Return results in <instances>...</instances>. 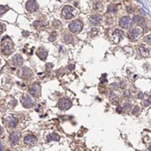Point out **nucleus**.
I'll return each instance as SVG.
<instances>
[{"label": "nucleus", "mask_w": 151, "mask_h": 151, "mask_svg": "<svg viewBox=\"0 0 151 151\" xmlns=\"http://www.w3.org/2000/svg\"><path fill=\"white\" fill-rule=\"evenodd\" d=\"M144 41L147 43V44H150V45H151V35H148V36L145 37Z\"/></svg>", "instance_id": "nucleus-26"}, {"label": "nucleus", "mask_w": 151, "mask_h": 151, "mask_svg": "<svg viewBox=\"0 0 151 151\" xmlns=\"http://www.w3.org/2000/svg\"><path fill=\"white\" fill-rule=\"evenodd\" d=\"M138 52H140V54L142 56H148V54H149V51H148V49H147V47H145L143 45L138 46Z\"/></svg>", "instance_id": "nucleus-18"}, {"label": "nucleus", "mask_w": 151, "mask_h": 151, "mask_svg": "<svg viewBox=\"0 0 151 151\" xmlns=\"http://www.w3.org/2000/svg\"><path fill=\"white\" fill-rule=\"evenodd\" d=\"M140 109L138 107H135V109H133V112L136 113V114H137V112H140Z\"/></svg>", "instance_id": "nucleus-28"}, {"label": "nucleus", "mask_w": 151, "mask_h": 151, "mask_svg": "<svg viewBox=\"0 0 151 151\" xmlns=\"http://www.w3.org/2000/svg\"><path fill=\"white\" fill-rule=\"evenodd\" d=\"M78 14L77 10L73 7H70V5H66L62 9V15H63L64 18L66 19H72L74 16H76Z\"/></svg>", "instance_id": "nucleus-2"}, {"label": "nucleus", "mask_w": 151, "mask_h": 151, "mask_svg": "<svg viewBox=\"0 0 151 151\" xmlns=\"http://www.w3.org/2000/svg\"><path fill=\"white\" fill-rule=\"evenodd\" d=\"M133 21H134L135 23H137V24H142V23H144V19H143L141 16H140V15H135L134 19H133Z\"/></svg>", "instance_id": "nucleus-20"}, {"label": "nucleus", "mask_w": 151, "mask_h": 151, "mask_svg": "<svg viewBox=\"0 0 151 151\" xmlns=\"http://www.w3.org/2000/svg\"><path fill=\"white\" fill-rule=\"evenodd\" d=\"M71 106H72V102L67 99H62L58 102V107L61 109H68L71 108Z\"/></svg>", "instance_id": "nucleus-6"}, {"label": "nucleus", "mask_w": 151, "mask_h": 151, "mask_svg": "<svg viewBox=\"0 0 151 151\" xmlns=\"http://www.w3.org/2000/svg\"><path fill=\"white\" fill-rule=\"evenodd\" d=\"M53 25H54V26L55 27V28H60L61 25H62V24L59 22L58 20H54V22H53Z\"/></svg>", "instance_id": "nucleus-25"}, {"label": "nucleus", "mask_w": 151, "mask_h": 151, "mask_svg": "<svg viewBox=\"0 0 151 151\" xmlns=\"http://www.w3.org/2000/svg\"><path fill=\"white\" fill-rule=\"evenodd\" d=\"M50 138L53 140H59V136L57 134H52L50 135Z\"/></svg>", "instance_id": "nucleus-27"}, {"label": "nucleus", "mask_w": 151, "mask_h": 151, "mask_svg": "<svg viewBox=\"0 0 151 151\" xmlns=\"http://www.w3.org/2000/svg\"><path fill=\"white\" fill-rule=\"evenodd\" d=\"M22 104L25 108H30L34 105V101H32V99L28 95H24L22 98Z\"/></svg>", "instance_id": "nucleus-9"}, {"label": "nucleus", "mask_w": 151, "mask_h": 151, "mask_svg": "<svg viewBox=\"0 0 151 151\" xmlns=\"http://www.w3.org/2000/svg\"><path fill=\"white\" fill-rule=\"evenodd\" d=\"M12 62H13L15 65L16 66H19L21 65V64L23 63V58L22 56H20L19 54H17V55L14 56L13 59H12Z\"/></svg>", "instance_id": "nucleus-15"}, {"label": "nucleus", "mask_w": 151, "mask_h": 151, "mask_svg": "<svg viewBox=\"0 0 151 151\" xmlns=\"http://www.w3.org/2000/svg\"><path fill=\"white\" fill-rule=\"evenodd\" d=\"M36 138L34 136V135H28L25 138L24 140V142L25 144L28 145V146H34V145L36 143Z\"/></svg>", "instance_id": "nucleus-11"}, {"label": "nucleus", "mask_w": 151, "mask_h": 151, "mask_svg": "<svg viewBox=\"0 0 151 151\" xmlns=\"http://www.w3.org/2000/svg\"><path fill=\"white\" fill-rule=\"evenodd\" d=\"M122 36H123V32L120 30H115L114 33H113V35H112L113 40H114L115 42H119Z\"/></svg>", "instance_id": "nucleus-17"}, {"label": "nucleus", "mask_w": 151, "mask_h": 151, "mask_svg": "<svg viewBox=\"0 0 151 151\" xmlns=\"http://www.w3.org/2000/svg\"><path fill=\"white\" fill-rule=\"evenodd\" d=\"M90 22L93 25H99L102 22V16L101 15H93L90 16Z\"/></svg>", "instance_id": "nucleus-7"}, {"label": "nucleus", "mask_w": 151, "mask_h": 151, "mask_svg": "<svg viewBox=\"0 0 151 151\" xmlns=\"http://www.w3.org/2000/svg\"><path fill=\"white\" fill-rule=\"evenodd\" d=\"M120 87L121 88H124V87H126V83H124V82H121V85H120Z\"/></svg>", "instance_id": "nucleus-30"}, {"label": "nucleus", "mask_w": 151, "mask_h": 151, "mask_svg": "<svg viewBox=\"0 0 151 151\" xmlns=\"http://www.w3.org/2000/svg\"><path fill=\"white\" fill-rule=\"evenodd\" d=\"M117 11V7L115 5H111L109 7V13H115V12Z\"/></svg>", "instance_id": "nucleus-22"}, {"label": "nucleus", "mask_w": 151, "mask_h": 151, "mask_svg": "<svg viewBox=\"0 0 151 151\" xmlns=\"http://www.w3.org/2000/svg\"><path fill=\"white\" fill-rule=\"evenodd\" d=\"M82 27H83V25L80 20H74L69 25L70 31L73 34H79L82 30Z\"/></svg>", "instance_id": "nucleus-3"}, {"label": "nucleus", "mask_w": 151, "mask_h": 151, "mask_svg": "<svg viewBox=\"0 0 151 151\" xmlns=\"http://www.w3.org/2000/svg\"><path fill=\"white\" fill-rule=\"evenodd\" d=\"M117 111H119V112H120V111H121V108H120V107L117 108Z\"/></svg>", "instance_id": "nucleus-32"}, {"label": "nucleus", "mask_w": 151, "mask_h": 151, "mask_svg": "<svg viewBox=\"0 0 151 151\" xmlns=\"http://www.w3.org/2000/svg\"><path fill=\"white\" fill-rule=\"evenodd\" d=\"M5 123H7L8 128L14 129L17 123V119L13 116H7V118H5Z\"/></svg>", "instance_id": "nucleus-8"}, {"label": "nucleus", "mask_w": 151, "mask_h": 151, "mask_svg": "<svg viewBox=\"0 0 151 151\" xmlns=\"http://www.w3.org/2000/svg\"><path fill=\"white\" fill-rule=\"evenodd\" d=\"M36 54L41 60H45L47 57V51L45 49L43 48V47H40V48L36 51Z\"/></svg>", "instance_id": "nucleus-13"}, {"label": "nucleus", "mask_w": 151, "mask_h": 151, "mask_svg": "<svg viewBox=\"0 0 151 151\" xmlns=\"http://www.w3.org/2000/svg\"><path fill=\"white\" fill-rule=\"evenodd\" d=\"M56 39V33H52L51 35L49 36V41H51V42H54V41H55Z\"/></svg>", "instance_id": "nucleus-24"}, {"label": "nucleus", "mask_w": 151, "mask_h": 151, "mask_svg": "<svg viewBox=\"0 0 151 151\" xmlns=\"http://www.w3.org/2000/svg\"><path fill=\"white\" fill-rule=\"evenodd\" d=\"M5 30V25H1V32Z\"/></svg>", "instance_id": "nucleus-31"}, {"label": "nucleus", "mask_w": 151, "mask_h": 151, "mask_svg": "<svg viewBox=\"0 0 151 151\" xmlns=\"http://www.w3.org/2000/svg\"><path fill=\"white\" fill-rule=\"evenodd\" d=\"M142 33H143V30H142V28H141V27H140V26L135 27V28H133L132 30L129 32V39H130V40L135 41V40H137V39H138V37L140 36Z\"/></svg>", "instance_id": "nucleus-4"}, {"label": "nucleus", "mask_w": 151, "mask_h": 151, "mask_svg": "<svg viewBox=\"0 0 151 151\" xmlns=\"http://www.w3.org/2000/svg\"><path fill=\"white\" fill-rule=\"evenodd\" d=\"M72 41H74V39H73V36H72V34H67L64 35V42H65V43L70 44V43H72Z\"/></svg>", "instance_id": "nucleus-19"}, {"label": "nucleus", "mask_w": 151, "mask_h": 151, "mask_svg": "<svg viewBox=\"0 0 151 151\" xmlns=\"http://www.w3.org/2000/svg\"><path fill=\"white\" fill-rule=\"evenodd\" d=\"M103 7L102 4L101 3V2L99 1H96L95 3H94V8L96 9V10H101Z\"/></svg>", "instance_id": "nucleus-21"}, {"label": "nucleus", "mask_w": 151, "mask_h": 151, "mask_svg": "<svg viewBox=\"0 0 151 151\" xmlns=\"http://www.w3.org/2000/svg\"><path fill=\"white\" fill-rule=\"evenodd\" d=\"M19 138H20V135L17 132L12 133L10 137H9V140H10V141L12 142V145H15V143L19 140Z\"/></svg>", "instance_id": "nucleus-16"}, {"label": "nucleus", "mask_w": 151, "mask_h": 151, "mask_svg": "<svg viewBox=\"0 0 151 151\" xmlns=\"http://www.w3.org/2000/svg\"><path fill=\"white\" fill-rule=\"evenodd\" d=\"M25 35H28V33H27V32H25Z\"/></svg>", "instance_id": "nucleus-33"}, {"label": "nucleus", "mask_w": 151, "mask_h": 151, "mask_svg": "<svg viewBox=\"0 0 151 151\" xmlns=\"http://www.w3.org/2000/svg\"><path fill=\"white\" fill-rule=\"evenodd\" d=\"M37 8H38V5L34 0H30V1H28L26 3V9L28 11L34 12L37 10Z\"/></svg>", "instance_id": "nucleus-12"}, {"label": "nucleus", "mask_w": 151, "mask_h": 151, "mask_svg": "<svg viewBox=\"0 0 151 151\" xmlns=\"http://www.w3.org/2000/svg\"><path fill=\"white\" fill-rule=\"evenodd\" d=\"M31 75H32V72L29 69H27V68H24V69L21 70L20 76L23 79H28Z\"/></svg>", "instance_id": "nucleus-14"}, {"label": "nucleus", "mask_w": 151, "mask_h": 151, "mask_svg": "<svg viewBox=\"0 0 151 151\" xmlns=\"http://www.w3.org/2000/svg\"><path fill=\"white\" fill-rule=\"evenodd\" d=\"M13 42L9 37H5L2 39L1 42V50L2 53L5 55H9L12 52H13Z\"/></svg>", "instance_id": "nucleus-1"}, {"label": "nucleus", "mask_w": 151, "mask_h": 151, "mask_svg": "<svg viewBox=\"0 0 151 151\" xmlns=\"http://www.w3.org/2000/svg\"><path fill=\"white\" fill-rule=\"evenodd\" d=\"M133 22H134L133 19L130 18L129 16H124L119 21V25L121 27H123V28H129V27H130L132 25Z\"/></svg>", "instance_id": "nucleus-5"}, {"label": "nucleus", "mask_w": 151, "mask_h": 151, "mask_svg": "<svg viewBox=\"0 0 151 151\" xmlns=\"http://www.w3.org/2000/svg\"><path fill=\"white\" fill-rule=\"evenodd\" d=\"M40 90H41L40 85H39L38 83H34L30 87L29 92L32 94L33 96H38L39 94H40Z\"/></svg>", "instance_id": "nucleus-10"}, {"label": "nucleus", "mask_w": 151, "mask_h": 151, "mask_svg": "<svg viewBox=\"0 0 151 151\" xmlns=\"http://www.w3.org/2000/svg\"><path fill=\"white\" fill-rule=\"evenodd\" d=\"M128 11L129 12V13H132V12H133V7H128Z\"/></svg>", "instance_id": "nucleus-29"}, {"label": "nucleus", "mask_w": 151, "mask_h": 151, "mask_svg": "<svg viewBox=\"0 0 151 151\" xmlns=\"http://www.w3.org/2000/svg\"><path fill=\"white\" fill-rule=\"evenodd\" d=\"M33 25H34L35 28H38V27H40V26H44V24L41 22V21H35Z\"/></svg>", "instance_id": "nucleus-23"}]
</instances>
